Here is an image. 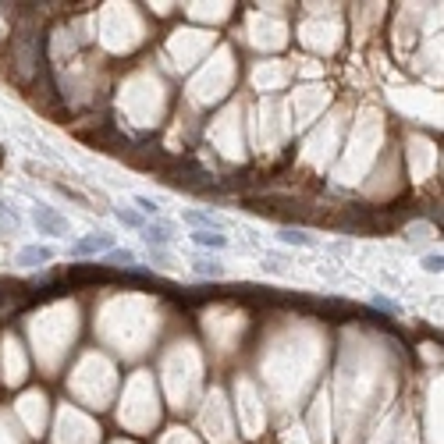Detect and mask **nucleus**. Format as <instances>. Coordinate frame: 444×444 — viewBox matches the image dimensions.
<instances>
[{"label": "nucleus", "mask_w": 444, "mask_h": 444, "mask_svg": "<svg viewBox=\"0 0 444 444\" xmlns=\"http://www.w3.org/2000/svg\"><path fill=\"white\" fill-rule=\"evenodd\" d=\"M32 221L39 227V235H54V238L68 235V217L57 214L54 206H32Z\"/></svg>", "instance_id": "f257e3e1"}, {"label": "nucleus", "mask_w": 444, "mask_h": 444, "mask_svg": "<svg viewBox=\"0 0 444 444\" xmlns=\"http://www.w3.org/2000/svg\"><path fill=\"white\" fill-rule=\"evenodd\" d=\"M114 249V235H107V231H93V235H86V238H78L75 245H71V256H96V252H111Z\"/></svg>", "instance_id": "f03ea898"}, {"label": "nucleus", "mask_w": 444, "mask_h": 444, "mask_svg": "<svg viewBox=\"0 0 444 444\" xmlns=\"http://www.w3.org/2000/svg\"><path fill=\"white\" fill-rule=\"evenodd\" d=\"M181 221L192 224L196 231H224V217L214 214V210H185Z\"/></svg>", "instance_id": "7ed1b4c3"}, {"label": "nucleus", "mask_w": 444, "mask_h": 444, "mask_svg": "<svg viewBox=\"0 0 444 444\" xmlns=\"http://www.w3.org/2000/svg\"><path fill=\"white\" fill-rule=\"evenodd\" d=\"M142 238L150 242V249H164V245L175 242V224L171 221H153V224L142 227Z\"/></svg>", "instance_id": "20e7f679"}, {"label": "nucleus", "mask_w": 444, "mask_h": 444, "mask_svg": "<svg viewBox=\"0 0 444 444\" xmlns=\"http://www.w3.org/2000/svg\"><path fill=\"white\" fill-rule=\"evenodd\" d=\"M278 238H281L285 245H299V249H316V245H320V238L309 235L306 227H281Z\"/></svg>", "instance_id": "39448f33"}, {"label": "nucleus", "mask_w": 444, "mask_h": 444, "mask_svg": "<svg viewBox=\"0 0 444 444\" xmlns=\"http://www.w3.org/2000/svg\"><path fill=\"white\" fill-rule=\"evenodd\" d=\"M50 260H54L50 245H25V249H18V263H22V267H43Z\"/></svg>", "instance_id": "423d86ee"}, {"label": "nucleus", "mask_w": 444, "mask_h": 444, "mask_svg": "<svg viewBox=\"0 0 444 444\" xmlns=\"http://www.w3.org/2000/svg\"><path fill=\"white\" fill-rule=\"evenodd\" d=\"M192 242L203 249H227V235L224 231H192Z\"/></svg>", "instance_id": "0eeeda50"}, {"label": "nucleus", "mask_w": 444, "mask_h": 444, "mask_svg": "<svg viewBox=\"0 0 444 444\" xmlns=\"http://www.w3.org/2000/svg\"><path fill=\"white\" fill-rule=\"evenodd\" d=\"M192 270L196 274H206V278H224V263L214 260V256H196L192 260Z\"/></svg>", "instance_id": "6e6552de"}, {"label": "nucleus", "mask_w": 444, "mask_h": 444, "mask_svg": "<svg viewBox=\"0 0 444 444\" xmlns=\"http://www.w3.org/2000/svg\"><path fill=\"white\" fill-rule=\"evenodd\" d=\"M103 263H114V267H124V270H129V267H135V263H139V256H135L132 249H118V245H114V249L107 252V260H103Z\"/></svg>", "instance_id": "1a4fd4ad"}, {"label": "nucleus", "mask_w": 444, "mask_h": 444, "mask_svg": "<svg viewBox=\"0 0 444 444\" xmlns=\"http://www.w3.org/2000/svg\"><path fill=\"white\" fill-rule=\"evenodd\" d=\"M114 214H118V221L124 224V227H146V221H142V214H135V210H114Z\"/></svg>", "instance_id": "9d476101"}, {"label": "nucleus", "mask_w": 444, "mask_h": 444, "mask_svg": "<svg viewBox=\"0 0 444 444\" xmlns=\"http://www.w3.org/2000/svg\"><path fill=\"white\" fill-rule=\"evenodd\" d=\"M441 267H444V256H441V252L423 256V270H427V274H441Z\"/></svg>", "instance_id": "9b49d317"}, {"label": "nucleus", "mask_w": 444, "mask_h": 444, "mask_svg": "<svg viewBox=\"0 0 444 444\" xmlns=\"http://www.w3.org/2000/svg\"><path fill=\"white\" fill-rule=\"evenodd\" d=\"M135 206L142 210V214H153V217L160 214V206H157V203H153L150 196H135Z\"/></svg>", "instance_id": "f8f14e48"}, {"label": "nucleus", "mask_w": 444, "mask_h": 444, "mask_svg": "<svg viewBox=\"0 0 444 444\" xmlns=\"http://www.w3.org/2000/svg\"><path fill=\"white\" fill-rule=\"evenodd\" d=\"M57 192H60V196H68V199H75V203H82V206H89V199H86V196H78L75 188H68V185H57Z\"/></svg>", "instance_id": "ddd939ff"}, {"label": "nucleus", "mask_w": 444, "mask_h": 444, "mask_svg": "<svg viewBox=\"0 0 444 444\" xmlns=\"http://www.w3.org/2000/svg\"><path fill=\"white\" fill-rule=\"evenodd\" d=\"M373 306H377V309H388V313H398V306H395L391 299H384V295H373Z\"/></svg>", "instance_id": "4468645a"}, {"label": "nucleus", "mask_w": 444, "mask_h": 444, "mask_svg": "<svg viewBox=\"0 0 444 444\" xmlns=\"http://www.w3.org/2000/svg\"><path fill=\"white\" fill-rule=\"evenodd\" d=\"M0 164H4V150H0Z\"/></svg>", "instance_id": "2eb2a0df"}]
</instances>
